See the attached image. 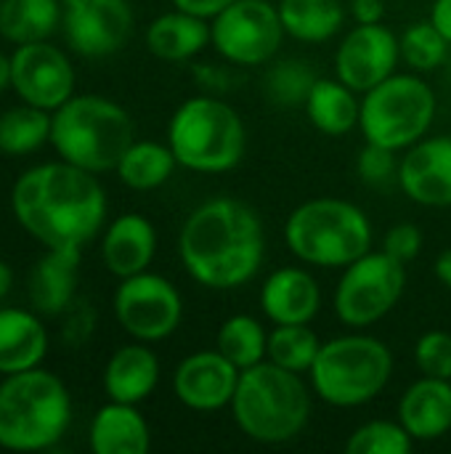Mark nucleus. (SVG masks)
Masks as SVG:
<instances>
[{
    "label": "nucleus",
    "instance_id": "nucleus-6",
    "mask_svg": "<svg viewBox=\"0 0 451 454\" xmlns=\"http://www.w3.org/2000/svg\"><path fill=\"white\" fill-rule=\"evenodd\" d=\"M290 253L316 269H346L372 250L367 213L338 197H316L298 205L284 223Z\"/></svg>",
    "mask_w": 451,
    "mask_h": 454
},
{
    "label": "nucleus",
    "instance_id": "nucleus-48",
    "mask_svg": "<svg viewBox=\"0 0 451 454\" xmlns=\"http://www.w3.org/2000/svg\"><path fill=\"white\" fill-rule=\"evenodd\" d=\"M0 3H3V0H0Z\"/></svg>",
    "mask_w": 451,
    "mask_h": 454
},
{
    "label": "nucleus",
    "instance_id": "nucleus-35",
    "mask_svg": "<svg viewBox=\"0 0 451 454\" xmlns=\"http://www.w3.org/2000/svg\"><path fill=\"white\" fill-rule=\"evenodd\" d=\"M415 439L407 434V428L396 420H369L359 426L348 442V454H409Z\"/></svg>",
    "mask_w": 451,
    "mask_h": 454
},
{
    "label": "nucleus",
    "instance_id": "nucleus-13",
    "mask_svg": "<svg viewBox=\"0 0 451 454\" xmlns=\"http://www.w3.org/2000/svg\"><path fill=\"white\" fill-rule=\"evenodd\" d=\"M77 74L72 59L51 40L16 45L11 53V88L19 101L56 112L74 96Z\"/></svg>",
    "mask_w": 451,
    "mask_h": 454
},
{
    "label": "nucleus",
    "instance_id": "nucleus-4",
    "mask_svg": "<svg viewBox=\"0 0 451 454\" xmlns=\"http://www.w3.org/2000/svg\"><path fill=\"white\" fill-rule=\"evenodd\" d=\"M72 423V396L58 375L32 367L0 383V447L8 452H45Z\"/></svg>",
    "mask_w": 451,
    "mask_h": 454
},
{
    "label": "nucleus",
    "instance_id": "nucleus-1",
    "mask_svg": "<svg viewBox=\"0 0 451 454\" xmlns=\"http://www.w3.org/2000/svg\"><path fill=\"white\" fill-rule=\"evenodd\" d=\"M11 210L43 247L82 250L106 223V192L90 170L64 160L40 162L16 178Z\"/></svg>",
    "mask_w": 451,
    "mask_h": 454
},
{
    "label": "nucleus",
    "instance_id": "nucleus-33",
    "mask_svg": "<svg viewBox=\"0 0 451 454\" xmlns=\"http://www.w3.org/2000/svg\"><path fill=\"white\" fill-rule=\"evenodd\" d=\"M399 51H401V61L412 72L423 74V72L447 67L451 43L431 19H425V21H415L404 29V35L399 37Z\"/></svg>",
    "mask_w": 451,
    "mask_h": 454
},
{
    "label": "nucleus",
    "instance_id": "nucleus-18",
    "mask_svg": "<svg viewBox=\"0 0 451 454\" xmlns=\"http://www.w3.org/2000/svg\"><path fill=\"white\" fill-rule=\"evenodd\" d=\"M260 309L274 325H311L322 309V287L300 266L276 269L260 287Z\"/></svg>",
    "mask_w": 451,
    "mask_h": 454
},
{
    "label": "nucleus",
    "instance_id": "nucleus-40",
    "mask_svg": "<svg viewBox=\"0 0 451 454\" xmlns=\"http://www.w3.org/2000/svg\"><path fill=\"white\" fill-rule=\"evenodd\" d=\"M351 13L356 24H380L385 16V3L383 0H354Z\"/></svg>",
    "mask_w": 451,
    "mask_h": 454
},
{
    "label": "nucleus",
    "instance_id": "nucleus-37",
    "mask_svg": "<svg viewBox=\"0 0 451 454\" xmlns=\"http://www.w3.org/2000/svg\"><path fill=\"white\" fill-rule=\"evenodd\" d=\"M356 173L364 184H372V186H380V184H388L391 178H399L396 152L367 141V146L356 157Z\"/></svg>",
    "mask_w": 451,
    "mask_h": 454
},
{
    "label": "nucleus",
    "instance_id": "nucleus-42",
    "mask_svg": "<svg viewBox=\"0 0 451 454\" xmlns=\"http://www.w3.org/2000/svg\"><path fill=\"white\" fill-rule=\"evenodd\" d=\"M431 21L441 29V35L451 43V0H436L431 8Z\"/></svg>",
    "mask_w": 451,
    "mask_h": 454
},
{
    "label": "nucleus",
    "instance_id": "nucleus-7",
    "mask_svg": "<svg viewBox=\"0 0 451 454\" xmlns=\"http://www.w3.org/2000/svg\"><path fill=\"white\" fill-rule=\"evenodd\" d=\"M167 146L181 168L194 173L234 170L247 146V133L239 112L213 96L202 93L186 98L167 122Z\"/></svg>",
    "mask_w": 451,
    "mask_h": 454
},
{
    "label": "nucleus",
    "instance_id": "nucleus-9",
    "mask_svg": "<svg viewBox=\"0 0 451 454\" xmlns=\"http://www.w3.org/2000/svg\"><path fill=\"white\" fill-rule=\"evenodd\" d=\"M436 120V93L415 72H393L388 80L362 93L359 128L367 141L393 152H407L428 136Z\"/></svg>",
    "mask_w": 451,
    "mask_h": 454
},
{
    "label": "nucleus",
    "instance_id": "nucleus-31",
    "mask_svg": "<svg viewBox=\"0 0 451 454\" xmlns=\"http://www.w3.org/2000/svg\"><path fill=\"white\" fill-rule=\"evenodd\" d=\"M215 348L237 367L247 370L260 362H266L268 354V333L263 325L250 314H234L229 317L215 338Z\"/></svg>",
    "mask_w": 451,
    "mask_h": 454
},
{
    "label": "nucleus",
    "instance_id": "nucleus-27",
    "mask_svg": "<svg viewBox=\"0 0 451 454\" xmlns=\"http://www.w3.org/2000/svg\"><path fill=\"white\" fill-rule=\"evenodd\" d=\"M61 0H3L0 3V37L13 45L51 40L61 24Z\"/></svg>",
    "mask_w": 451,
    "mask_h": 454
},
{
    "label": "nucleus",
    "instance_id": "nucleus-43",
    "mask_svg": "<svg viewBox=\"0 0 451 454\" xmlns=\"http://www.w3.org/2000/svg\"><path fill=\"white\" fill-rule=\"evenodd\" d=\"M433 271H436V279H439L441 285H447L451 290V247L449 250H444V253L436 258Z\"/></svg>",
    "mask_w": 451,
    "mask_h": 454
},
{
    "label": "nucleus",
    "instance_id": "nucleus-23",
    "mask_svg": "<svg viewBox=\"0 0 451 454\" xmlns=\"http://www.w3.org/2000/svg\"><path fill=\"white\" fill-rule=\"evenodd\" d=\"M48 354V330L37 311L3 306L0 309V375H16L40 367Z\"/></svg>",
    "mask_w": 451,
    "mask_h": 454
},
{
    "label": "nucleus",
    "instance_id": "nucleus-26",
    "mask_svg": "<svg viewBox=\"0 0 451 454\" xmlns=\"http://www.w3.org/2000/svg\"><path fill=\"white\" fill-rule=\"evenodd\" d=\"M303 106L311 125L324 136H346L354 128H359L362 98L338 77H319Z\"/></svg>",
    "mask_w": 451,
    "mask_h": 454
},
{
    "label": "nucleus",
    "instance_id": "nucleus-29",
    "mask_svg": "<svg viewBox=\"0 0 451 454\" xmlns=\"http://www.w3.org/2000/svg\"><path fill=\"white\" fill-rule=\"evenodd\" d=\"M178 168V160L173 149L159 141H133L122 160L117 162V176L128 189L136 192H152L170 181L173 170Z\"/></svg>",
    "mask_w": 451,
    "mask_h": 454
},
{
    "label": "nucleus",
    "instance_id": "nucleus-45",
    "mask_svg": "<svg viewBox=\"0 0 451 454\" xmlns=\"http://www.w3.org/2000/svg\"><path fill=\"white\" fill-rule=\"evenodd\" d=\"M11 88V56L0 51V93Z\"/></svg>",
    "mask_w": 451,
    "mask_h": 454
},
{
    "label": "nucleus",
    "instance_id": "nucleus-38",
    "mask_svg": "<svg viewBox=\"0 0 451 454\" xmlns=\"http://www.w3.org/2000/svg\"><path fill=\"white\" fill-rule=\"evenodd\" d=\"M383 250L396 258L399 263L409 266L420 250H423V231L415 226V223H396L388 234H385V242H383Z\"/></svg>",
    "mask_w": 451,
    "mask_h": 454
},
{
    "label": "nucleus",
    "instance_id": "nucleus-11",
    "mask_svg": "<svg viewBox=\"0 0 451 454\" xmlns=\"http://www.w3.org/2000/svg\"><path fill=\"white\" fill-rule=\"evenodd\" d=\"M279 8L268 0H234L210 24V45L234 67H260L284 43Z\"/></svg>",
    "mask_w": 451,
    "mask_h": 454
},
{
    "label": "nucleus",
    "instance_id": "nucleus-30",
    "mask_svg": "<svg viewBox=\"0 0 451 454\" xmlns=\"http://www.w3.org/2000/svg\"><path fill=\"white\" fill-rule=\"evenodd\" d=\"M51 120L53 112L24 101L5 109L0 114V154L24 157L51 144Z\"/></svg>",
    "mask_w": 451,
    "mask_h": 454
},
{
    "label": "nucleus",
    "instance_id": "nucleus-19",
    "mask_svg": "<svg viewBox=\"0 0 451 454\" xmlns=\"http://www.w3.org/2000/svg\"><path fill=\"white\" fill-rule=\"evenodd\" d=\"M157 253V231L141 213L117 215L101 234V258L117 279L141 274L152 266Z\"/></svg>",
    "mask_w": 451,
    "mask_h": 454
},
{
    "label": "nucleus",
    "instance_id": "nucleus-5",
    "mask_svg": "<svg viewBox=\"0 0 451 454\" xmlns=\"http://www.w3.org/2000/svg\"><path fill=\"white\" fill-rule=\"evenodd\" d=\"M136 141L130 114L112 98L74 93L51 120V146L58 160L90 173L117 170V162Z\"/></svg>",
    "mask_w": 451,
    "mask_h": 454
},
{
    "label": "nucleus",
    "instance_id": "nucleus-3",
    "mask_svg": "<svg viewBox=\"0 0 451 454\" xmlns=\"http://www.w3.org/2000/svg\"><path fill=\"white\" fill-rule=\"evenodd\" d=\"M229 410L247 439L258 444H287L308 426L311 391L303 375L266 359L239 372Z\"/></svg>",
    "mask_w": 451,
    "mask_h": 454
},
{
    "label": "nucleus",
    "instance_id": "nucleus-15",
    "mask_svg": "<svg viewBox=\"0 0 451 454\" xmlns=\"http://www.w3.org/2000/svg\"><path fill=\"white\" fill-rule=\"evenodd\" d=\"M399 37L380 24H356L335 51V77L356 93H367L396 72Z\"/></svg>",
    "mask_w": 451,
    "mask_h": 454
},
{
    "label": "nucleus",
    "instance_id": "nucleus-21",
    "mask_svg": "<svg viewBox=\"0 0 451 454\" xmlns=\"http://www.w3.org/2000/svg\"><path fill=\"white\" fill-rule=\"evenodd\" d=\"M399 423L415 442H439L451 431V380L423 375L399 399Z\"/></svg>",
    "mask_w": 451,
    "mask_h": 454
},
{
    "label": "nucleus",
    "instance_id": "nucleus-47",
    "mask_svg": "<svg viewBox=\"0 0 451 454\" xmlns=\"http://www.w3.org/2000/svg\"><path fill=\"white\" fill-rule=\"evenodd\" d=\"M61 3H64V0H61Z\"/></svg>",
    "mask_w": 451,
    "mask_h": 454
},
{
    "label": "nucleus",
    "instance_id": "nucleus-12",
    "mask_svg": "<svg viewBox=\"0 0 451 454\" xmlns=\"http://www.w3.org/2000/svg\"><path fill=\"white\" fill-rule=\"evenodd\" d=\"M112 306L120 327L141 343L170 338L183 319V301L175 285L149 269L120 279Z\"/></svg>",
    "mask_w": 451,
    "mask_h": 454
},
{
    "label": "nucleus",
    "instance_id": "nucleus-25",
    "mask_svg": "<svg viewBox=\"0 0 451 454\" xmlns=\"http://www.w3.org/2000/svg\"><path fill=\"white\" fill-rule=\"evenodd\" d=\"M210 45V24L194 13L173 8L146 27V48L162 61H189Z\"/></svg>",
    "mask_w": 451,
    "mask_h": 454
},
{
    "label": "nucleus",
    "instance_id": "nucleus-39",
    "mask_svg": "<svg viewBox=\"0 0 451 454\" xmlns=\"http://www.w3.org/2000/svg\"><path fill=\"white\" fill-rule=\"evenodd\" d=\"M234 0H173V8H181L186 13H194L199 19L213 21L221 11H226Z\"/></svg>",
    "mask_w": 451,
    "mask_h": 454
},
{
    "label": "nucleus",
    "instance_id": "nucleus-16",
    "mask_svg": "<svg viewBox=\"0 0 451 454\" xmlns=\"http://www.w3.org/2000/svg\"><path fill=\"white\" fill-rule=\"evenodd\" d=\"M239 372L218 348L197 351L175 367L173 394L194 412H218L231 404Z\"/></svg>",
    "mask_w": 451,
    "mask_h": 454
},
{
    "label": "nucleus",
    "instance_id": "nucleus-14",
    "mask_svg": "<svg viewBox=\"0 0 451 454\" xmlns=\"http://www.w3.org/2000/svg\"><path fill=\"white\" fill-rule=\"evenodd\" d=\"M128 0H64L61 27L66 45L85 59H104L125 48L133 35Z\"/></svg>",
    "mask_w": 451,
    "mask_h": 454
},
{
    "label": "nucleus",
    "instance_id": "nucleus-44",
    "mask_svg": "<svg viewBox=\"0 0 451 454\" xmlns=\"http://www.w3.org/2000/svg\"><path fill=\"white\" fill-rule=\"evenodd\" d=\"M11 285H13V271L5 261H0V301L11 293Z\"/></svg>",
    "mask_w": 451,
    "mask_h": 454
},
{
    "label": "nucleus",
    "instance_id": "nucleus-34",
    "mask_svg": "<svg viewBox=\"0 0 451 454\" xmlns=\"http://www.w3.org/2000/svg\"><path fill=\"white\" fill-rule=\"evenodd\" d=\"M316 80L319 77L308 61L282 59L266 74V96L279 106H303Z\"/></svg>",
    "mask_w": 451,
    "mask_h": 454
},
{
    "label": "nucleus",
    "instance_id": "nucleus-10",
    "mask_svg": "<svg viewBox=\"0 0 451 454\" xmlns=\"http://www.w3.org/2000/svg\"><path fill=\"white\" fill-rule=\"evenodd\" d=\"M407 290V266L385 250L367 253L343 269L335 287V314L351 330H364L385 319Z\"/></svg>",
    "mask_w": 451,
    "mask_h": 454
},
{
    "label": "nucleus",
    "instance_id": "nucleus-24",
    "mask_svg": "<svg viewBox=\"0 0 451 454\" xmlns=\"http://www.w3.org/2000/svg\"><path fill=\"white\" fill-rule=\"evenodd\" d=\"M88 447L93 454H146L152 431L138 404L106 402L90 420Z\"/></svg>",
    "mask_w": 451,
    "mask_h": 454
},
{
    "label": "nucleus",
    "instance_id": "nucleus-8",
    "mask_svg": "<svg viewBox=\"0 0 451 454\" xmlns=\"http://www.w3.org/2000/svg\"><path fill=\"white\" fill-rule=\"evenodd\" d=\"M314 394L340 410L364 407L377 399L393 378L391 348L364 333H351L322 343L311 367Z\"/></svg>",
    "mask_w": 451,
    "mask_h": 454
},
{
    "label": "nucleus",
    "instance_id": "nucleus-41",
    "mask_svg": "<svg viewBox=\"0 0 451 454\" xmlns=\"http://www.w3.org/2000/svg\"><path fill=\"white\" fill-rule=\"evenodd\" d=\"M229 69L223 67H197V80L202 82V88H207L210 93H221L229 88Z\"/></svg>",
    "mask_w": 451,
    "mask_h": 454
},
{
    "label": "nucleus",
    "instance_id": "nucleus-32",
    "mask_svg": "<svg viewBox=\"0 0 451 454\" xmlns=\"http://www.w3.org/2000/svg\"><path fill=\"white\" fill-rule=\"evenodd\" d=\"M319 348H322V340L308 325H276L268 333L266 359L290 372L306 375L311 372L319 356Z\"/></svg>",
    "mask_w": 451,
    "mask_h": 454
},
{
    "label": "nucleus",
    "instance_id": "nucleus-20",
    "mask_svg": "<svg viewBox=\"0 0 451 454\" xmlns=\"http://www.w3.org/2000/svg\"><path fill=\"white\" fill-rule=\"evenodd\" d=\"M80 250L77 247H45V255L32 266L27 295L37 314L56 317L66 311L77 293Z\"/></svg>",
    "mask_w": 451,
    "mask_h": 454
},
{
    "label": "nucleus",
    "instance_id": "nucleus-36",
    "mask_svg": "<svg viewBox=\"0 0 451 454\" xmlns=\"http://www.w3.org/2000/svg\"><path fill=\"white\" fill-rule=\"evenodd\" d=\"M415 364L428 378L451 380V333L431 330L415 346Z\"/></svg>",
    "mask_w": 451,
    "mask_h": 454
},
{
    "label": "nucleus",
    "instance_id": "nucleus-17",
    "mask_svg": "<svg viewBox=\"0 0 451 454\" xmlns=\"http://www.w3.org/2000/svg\"><path fill=\"white\" fill-rule=\"evenodd\" d=\"M404 194L423 207H451V136H425L399 162Z\"/></svg>",
    "mask_w": 451,
    "mask_h": 454
},
{
    "label": "nucleus",
    "instance_id": "nucleus-28",
    "mask_svg": "<svg viewBox=\"0 0 451 454\" xmlns=\"http://www.w3.org/2000/svg\"><path fill=\"white\" fill-rule=\"evenodd\" d=\"M284 32L300 43H324L343 29L346 11L340 0H279Z\"/></svg>",
    "mask_w": 451,
    "mask_h": 454
},
{
    "label": "nucleus",
    "instance_id": "nucleus-2",
    "mask_svg": "<svg viewBox=\"0 0 451 454\" xmlns=\"http://www.w3.org/2000/svg\"><path fill=\"white\" fill-rule=\"evenodd\" d=\"M178 255L186 274L207 290L245 287L263 266V223L247 202L213 197L183 221Z\"/></svg>",
    "mask_w": 451,
    "mask_h": 454
},
{
    "label": "nucleus",
    "instance_id": "nucleus-46",
    "mask_svg": "<svg viewBox=\"0 0 451 454\" xmlns=\"http://www.w3.org/2000/svg\"><path fill=\"white\" fill-rule=\"evenodd\" d=\"M447 72H449V77H451V53H449V59H447Z\"/></svg>",
    "mask_w": 451,
    "mask_h": 454
},
{
    "label": "nucleus",
    "instance_id": "nucleus-22",
    "mask_svg": "<svg viewBox=\"0 0 451 454\" xmlns=\"http://www.w3.org/2000/svg\"><path fill=\"white\" fill-rule=\"evenodd\" d=\"M104 394L112 402L141 404L149 399L159 383V359L149 348V343H128L120 346L106 367H104Z\"/></svg>",
    "mask_w": 451,
    "mask_h": 454
}]
</instances>
